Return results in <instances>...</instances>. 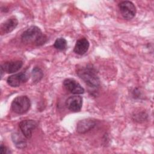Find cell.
I'll list each match as a JSON object with an SVG mask.
<instances>
[{
    "label": "cell",
    "instance_id": "6da1fadb",
    "mask_svg": "<svg viewBox=\"0 0 154 154\" xmlns=\"http://www.w3.org/2000/svg\"><path fill=\"white\" fill-rule=\"evenodd\" d=\"M77 75L90 88H97L100 86V79L93 65L88 64L78 67Z\"/></svg>",
    "mask_w": 154,
    "mask_h": 154
},
{
    "label": "cell",
    "instance_id": "7a4b0ae2",
    "mask_svg": "<svg viewBox=\"0 0 154 154\" xmlns=\"http://www.w3.org/2000/svg\"><path fill=\"white\" fill-rule=\"evenodd\" d=\"M21 40L26 44H33L37 46H40L47 42L48 37L43 34L38 26H31L23 32L21 35Z\"/></svg>",
    "mask_w": 154,
    "mask_h": 154
},
{
    "label": "cell",
    "instance_id": "3957f363",
    "mask_svg": "<svg viewBox=\"0 0 154 154\" xmlns=\"http://www.w3.org/2000/svg\"><path fill=\"white\" fill-rule=\"evenodd\" d=\"M31 107L30 99L26 96H19L11 102V108L13 112L18 114H23L28 111Z\"/></svg>",
    "mask_w": 154,
    "mask_h": 154
},
{
    "label": "cell",
    "instance_id": "277c9868",
    "mask_svg": "<svg viewBox=\"0 0 154 154\" xmlns=\"http://www.w3.org/2000/svg\"><path fill=\"white\" fill-rule=\"evenodd\" d=\"M118 6L120 12L125 19L131 20L135 17L137 9L135 5L131 1H122L119 4Z\"/></svg>",
    "mask_w": 154,
    "mask_h": 154
},
{
    "label": "cell",
    "instance_id": "5b68a950",
    "mask_svg": "<svg viewBox=\"0 0 154 154\" xmlns=\"http://www.w3.org/2000/svg\"><path fill=\"white\" fill-rule=\"evenodd\" d=\"M37 123L34 120L26 119L21 121L19 127L22 135L27 139L31 138L33 130L37 127Z\"/></svg>",
    "mask_w": 154,
    "mask_h": 154
},
{
    "label": "cell",
    "instance_id": "8992f818",
    "mask_svg": "<svg viewBox=\"0 0 154 154\" xmlns=\"http://www.w3.org/2000/svg\"><path fill=\"white\" fill-rule=\"evenodd\" d=\"M28 78L29 77L26 73L22 72L8 76L7 79V83L12 87H17L22 84L25 83Z\"/></svg>",
    "mask_w": 154,
    "mask_h": 154
},
{
    "label": "cell",
    "instance_id": "52a82bcc",
    "mask_svg": "<svg viewBox=\"0 0 154 154\" xmlns=\"http://www.w3.org/2000/svg\"><path fill=\"white\" fill-rule=\"evenodd\" d=\"M63 85L67 90L72 94H81L84 93V88L74 79H65L63 81Z\"/></svg>",
    "mask_w": 154,
    "mask_h": 154
},
{
    "label": "cell",
    "instance_id": "ba28073f",
    "mask_svg": "<svg viewBox=\"0 0 154 154\" xmlns=\"http://www.w3.org/2000/svg\"><path fill=\"white\" fill-rule=\"evenodd\" d=\"M82 97L78 95L69 97L65 102L66 107L72 112H79L82 106Z\"/></svg>",
    "mask_w": 154,
    "mask_h": 154
},
{
    "label": "cell",
    "instance_id": "9c48e42d",
    "mask_svg": "<svg viewBox=\"0 0 154 154\" xmlns=\"http://www.w3.org/2000/svg\"><path fill=\"white\" fill-rule=\"evenodd\" d=\"M96 125V120L88 118L79 120L76 124V131L79 134H85L91 130Z\"/></svg>",
    "mask_w": 154,
    "mask_h": 154
},
{
    "label": "cell",
    "instance_id": "30bf717a",
    "mask_svg": "<svg viewBox=\"0 0 154 154\" xmlns=\"http://www.w3.org/2000/svg\"><path fill=\"white\" fill-rule=\"evenodd\" d=\"M23 66V62L20 60L7 61L2 64L1 69L7 73H13L19 70Z\"/></svg>",
    "mask_w": 154,
    "mask_h": 154
},
{
    "label": "cell",
    "instance_id": "8fae6325",
    "mask_svg": "<svg viewBox=\"0 0 154 154\" xmlns=\"http://www.w3.org/2000/svg\"><path fill=\"white\" fill-rule=\"evenodd\" d=\"M18 20L16 17H12L1 24L0 32L1 35L6 34L13 31L17 26Z\"/></svg>",
    "mask_w": 154,
    "mask_h": 154
},
{
    "label": "cell",
    "instance_id": "7c38bea8",
    "mask_svg": "<svg viewBox=\"0 0 154 154\" xmlns=\"http://www.w3.org/2000/svg\"><path fill=\"white\" fill-rule=\"evenodd\" d=\"M89 46L90 43L88 40L85 37H82L76 41L73 51L75 54L82 55L88 51Z\"/></svg>",
    "mask_w": 154,
    "mask_h": 154
},
{
    "label": "cell",
    "instance_id": "4fadbf2b",
    "mask_svg": "<svg viewBox=\"0 0 154 154\" xmlns=\"http://www.w3.org/2000/svg\"><path fill=\"white\" fill-rule=\"evenodd\" d=\"M11 139L16 146L18 149H22L26 147V141L24 138H23L21 135L19 133H14L11 135Z\"/></svg>",
    "mask_w": 154,
    "mask_h": 154
},
{
    "label": "cell",
    "instance_id": "5bb4252c",
    "mask_svg": "<svg viewBox=\"0 0 154 154\" xmlns=\"http://www.w3.org/2000/svg\"><path fill=\"white\" fill-rule=\"evenodd\" d=\"M43 73L42 70L38 67H34L31 72V77L32 82L34 83L38 82L43 78Z\"/></svg>",
    "mask_w": 154,
    "mask_h": 154
},
{
    "label": "cell",
    "instance_id": "9a60e30c",
    "mask_svg": "<svg viewBox=\"0 0 154 154\" xmlns=\"http://www.w3.org/2000/svg\"><path fill=\"white\" fill-rule=\"evenodd\" d=\"M67 43L65 38L60 37L55 40L54 43V47L59 51H64L67 48Z\"/></svg>",
    "mask_w": 154,
    "mask_h": 154
},
{
    "label": "cell",
    "instance_id": "2e32d148",
    "mask_svg": "<svg viewBox=\"0 0 154 154\" xmlns=\"http://www.w3.org/2000/svg\"><path fill=\"white\" fill-rule=\"evenodd\" d=\"M147 117V114L145 112H138L135 113L132 116L133 120L139 123L145 121Z\"/></svg>",
    "mask_w": 154,
    "mask_h": 154
},
{
    "label": "cell",
    "instance_id": "e0dca14e",
    "mask_svg": "<svg viewBox=\"0 0 154 154\" xmlns=\"http://www.w3.org/2000/svg\"><path fill=\"white\" fill-rule=\"evenodd\" d=\"M11 152L8 150V149L5 146L4 144H1L0 147V154H9Z\"/></svg>",
    "mask_w": 154,
    "mask_h": 154
}]
</instances>
